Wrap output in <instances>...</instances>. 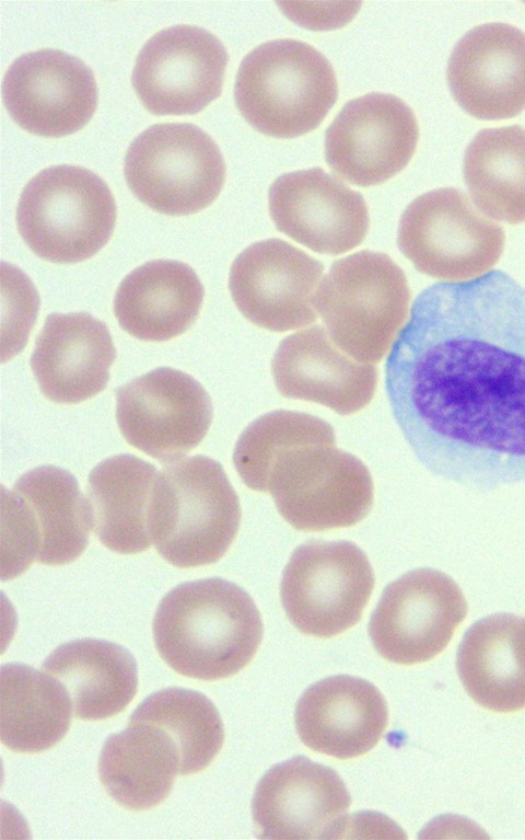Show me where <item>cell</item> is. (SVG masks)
<instances>
[{
  "mask_svg": "<svg viewBox=\"0 0 525 840\" xmlns=\"http://www.w3.org/2000/svg\"><path fill=\"white\" fill-rule=\"evenodd\" d=\"M159 479L154 465L131 454L107 458L91 471L86 500L92 529L107 549L137 554L153 543L151 518Z\"/></svg>",
  "mask_w": 525,
  "mask_h": 840,
  "instance_id": "obj_25",
  "label": "cell"
},
{
  "mask_svg": "<svg viewBox=\"0 0 525 840\" xmlns=\"http://www.w3.org/2000/svg\"><path fill=\"white\" fill-rule=\"evenodd\" d=\"M133 195L153 210L186 216L220 194L225 163L214 140L191 124H158L129 146L124 165Z\"/></svg>",
  "mask_w": 525,
  "mask_h": 840,
  "instance_id": "obj_10",
  "label": "cell"
},
{
  "mask_svg": "<svg viewBox=\"0 0 525 840\" xmlns=\"http://www.w3.org/2000/svg\"><path fill=\"white\" fill-rule=\"evenodd\" d=\"M421 463L488 491L525 480V287L502 271L422 290L385 365Z\"/></svg>",
  "mask_w": 525,
  "mask_h": 840,
  "instance_id": "obj_1",
  "label": "cell"
},
{
  "mask_svg": "<svg viewBox=\"0 0 525 840\" xmlns=\"http://www.w3.org/2000/svg\"><path fill=\"white\" fill-rule=\"evenodd\" d=\"M400 252L421 273L443 280L482 276L500 260L502 226L489 219L458 188L443 187L413 199L397 234Z\"/></svg>",
  "mask_w": 525,
  "mask_h": 840,
  "instance_id": "obj_9",
  "label": "cell"
},
{
  "mask_svg": "<svg viewBox=\"0 0 525 840\" xmlns=\"http://www.w3.org/2000/svg\"><path fill=\"white\" fill-rule=\"evenodd\" d=\"M268 204L276 228L317 253H346L369 231L363 196L319 168L280 175L269 187Z\"/></svg>",
  "mask_w": 525,
  "mask_h": 840,
  "instance_id": "obj_19",
  "label": "cell"
},
{
  "mask_svg": "<svg viewBox=\"0 0 525 840\" xmlns=\"http://www.w3.org/2000/svg\"><path fill=\"white\" fill-rule=\"evenodd\" d=\"M409 301L402 269L388 255L369 250L335 261L314 297L331 341L352 359L372 365L395 342Z\"/></svg>",
  "mask_w": 525,
  "mask_h": 840,
  "instance_id": "obj_6",
  "label": "cell"
},
{
  "mask_svg": "<svg viewBox=\"0 0 525 840\" xmlns=\"http://www.w3.org/2000/svg\"><path fill=\"white\" fill-rule=\"evenodd\" d=\"M365 553L350 541H311L287 563L280 597L302 633L328 638L357 624L374 587Z\"/></svg>",
  "mask_w": 525,
  "mask_h": 840,
  "instance_id": "obj_11",
  "label": "cell"
},
{
  "mask_svg": "<svg viewBox=\"0 0 525 840\" xmlns=\"http://www.w3.org/2000/svg\"><path fill=\"white\" fill-rule=\"evenodd\" d=\"M351 796L331 768L298 756L269 769L258 782L254 824L264 839H338Z\"/></svg>",
  "mask_w": 525,
  "mask_h": 840,
  "instance_id": "obj_18",
  "label": "cell"
},
{
  "mask_svg": "<svg viewBox=\"0 0 525 840\" xmlns=\"http://www.w3.org/2000/svg\"><path fill=\"white\" fill-rule=\"evenodd\" d=\"M418 138L412 110L393 94L372 92L349 101L337 114L326 130L325 159L352 185H378L407 166Z\"/></svg>",
  "mask_w": 525,
  "mask_h": 840,
  "instance_id": "obj_15",
  "label": "cell"
},
{
  "mask_svg": "<svg viewBox=\"0 0 525 840\" xmlns=\"http://www.w3.org/2000/svg\"><path fill=\"white\" fill-rule=\"evenodd\" d=\"M116 419L127 442L170 463L205 438L212 422V403L191 376L161 367L116 390Z\"/></svg>",
  "mask_w": 525,
  "mask_h": 840,
  "instance_id": "obj_13",
  "label": "cell"
},
{
  "mask_svg": "<svg viewBox=\"0 0 525 840\" xmlns=\"http://www.w3.org/2000/svg\"><path fill=\"white\" fill-rule=\"evenodd\" d=\"M42 667L65 687L80 720L112 717L125 710L137 692L136 660L112 642L82 638L65 643Z\"/></svg>",
  "mask_w": 525,
  "mask_h": 840,
  "instance_id": "obj_27",
  "label": "cell"
},
{
  "mask_svg": "<svg viewBox=\"0 0 525 840\" xmlns=\"http://www.w3.org/2000/svg\"><path fill=\"white\" fill-rule=\"evenodd\" d=\"M241 505L222 465L195 456L160 472L151 518L152 542L176 567L218 562L235 539Z\"/></svg>",
  "mask_w": 525,
  "mask_h": 840,
  "instance_id": "obj_5",
  "label": "cell"
},
{
  "mask_svg": "<svg viewBox=\"0 0 525 840\" xmlns=\"http://www.w3.org/2000/svg\"><path fill=\"white\" fill-rule=\"evenodd\" d=\"M446 78L469 115L483 120L518 115L525 110V33L500 22L469 30L450 55Z\"/></svg>",
  "mask_w": 525,
  "mask_h": 840,
  "instance_id": "obj_20",
  "label": "cell"
},
{
  "mask_svg": "<svg viewBox=\"0 0 525 840\" xmlns=\"http://www.w3.org/2000/svg\"><path fill=\"white\" fill-rule=\"evenodd\" d=\"M116 204L107 184L90 170L55 165L23 188L16 225L26 245L52 263H78L95 255L110 239Z\"/></svg>",
  "mask_w": 525,
  "mask_h": 840,
  "instance_id": "obj_7",
  "label": "cell"
},
{
  "mask_svg": "<svg viewBox=\"0 0 525 840\" xmlns=\"http://www.w3.org/2000/svg\"><path fill=\"white\" fill-rule=\"evenodd\" d=\"M228 53L212 33L194 25H174L153 35L139 51L132 87L155 115H191L218 99Z\"/></svg>",
  "mask_w": 525,
  "mask_h": 840,
  "instance_id": "obj_14",
  "label": "cell"
},
{
  "mask_svg": "<svg viewBox=\"0 0 525 840\" xmlns=\"http://www.w3.org/2000/svg\"><path fill=\"white\" fill-rule=\"evenodd\" d=\"M91 516L75 477L54 465L21 475L2 490V578L21 575L33 562L58 566L85 550Z\"/></svg>",
  "mask_w": 525,
  "mask_h": 840,
  "instance_id": "obj_8",
  "label": "cell"
},
{
  "mask_svg": "<svg viewBox=\"0 0 525 840\" xmlns=\"http://www.w3.org/2000/svg\"><path fill=\"white\" fill-rule=\"evenodd\" d=\"M179 774L177 750L159 728L129 723L110 735L100 753L98 775L109 796L131 810L161 804Z\"/></svg>",
  "mask_w": 525,
  "mask_h": 840,
  "instance_id": "obj_28",
  "label": "cell"
},
{
  "mask_svg": "<svg viewBox=\"0 0 525 840\" xmlns=\"http://www.w3.org/2000/svg\"><path fill=\"white\" fill-rule=\"evenodd\" d=\"M129 723H144L161 729L173 743L179 759V775L206 769L224 740L221 716L202 693L166 688L147 698Z\"/></svg>",
  "mask_w": 525,
  "mask_h": 840,
  "instance_id": "obj_31",
  "label": "cell"
},
{
  "mask_svg": "<svg viewBox=\"0 0 525 840\" xmlns=\"http://www.w3.org/2000/svg\"><path fill=\"white\" fill-rule=\"evenodd\" d=\"M467 609L453 578L418 568L384 589L371 615L369 635L377 653L392 663H424L447 646Z\"/></svg>",
  "mask_w": 525,
  "mask_h": 840,
  "instance_id": "obj_12",
  "label": "cell"
},
{
  "mask_svg": "<svg viewBox=\"0 0 525 840\" xmlns=\"http://www.w3.org/2000/svg\"><path fill=\"white\" fill-rule=\"evenodd\" d=\"M456 667L479 705L503 713L525 709V619L497 613L476 621L463 636Z\"/></svg>",
  "mask_w": 525,
  "mask_h": 840,
  "instance_id": "obj_26",
  "label": "cell"
},
{
  "mask_svg": "<svg viewBox=\"0 0 525 840\" xmlns=\"http://www.w3.org/2000/svg\"><path fill=\"white\" fill-rule=\"evenodd\" d=\"M335 445V431L322 418L275 411L244 429L233 462L245 485L269 493L293 528H345L369 514L373 482L360 459Z\"/></svg>",
  "mask_w": 525,
  "mask_h": 840,
  "instance_id": "obj_2",
  "label": "cell"
},
{
  "mask_svg": "<svg viewBox=\"0 0 525 840\" xmlns=\"http://www.w3.org/2000/svg\"><path fill=\"white\" fill-rule=\"evenodd\" d=\"M115 357L102 321L86 312L54 313L36 338L31 368L47 399L75 404L106 388Z\"/></svg>",
  "mask_w": 525,
  "mask_h": 840,
  "instance_id": "obj_23",
  "label": "cell"
},
{
  "mask_svg": "<svg viewBox=\"0 0 525 840\" xmlns=\"http://www.w3.org/2000/svg\"><path fill=\"white\" fill-rule=\"evenodd\" d=\"M281 395L315 402L341 415L365 407L372 400L377 370L343 353L323 326L284 337L271 361Z\"/></svg>",
  "mask_w": 525,
  "mask_h": 840,
  "instance_id": "obj_21",
  "label": "cell"
},
{
  "mask_svg": "<svg viewBox=\"0 0 525 840\" xmlns=\"http://www.w3.org/2000/svg\"><path fill=\"white\" fill-rule=\"evenodd\" d=\"M205 290L195 271L173 260L150 261L120 283L114 312L124 331L142 341L183 334L197 319Z\"/></svg>",
  "mask_w": 525,
  "mask_h": 840,
  "instance_id": "obj_24",
  "label": "cell"
},
{
  "mask_svg": "<svg viewBox=\"0 0 525 840\" xmlns=\"http://www.w3.org/2000/svg\"><path fill=\"white\" fill-rule=\"evenodd\" d=\"M2 97L12 119L44 137H62L83 128L97 105L92 70L62 50L23 54L7 70Z\"/></svg>",
  "mask_w": 525,
  "mask_h": 840,
  "instance_id": "obj_17",
  "label": "cell"
},
{
  "mask_svg": "<svg viewBox=\"0 0 525 840\" xmlns=\"http://www.w3.org/2000/svg\"><path fill=\"white\" fill-rule=\"evenodd\" d=\"M388 722L387 704L371 682L332 676L305 690L294 723L300 739L314 751L352 759L370 751Z\"/></svg>",
  "mask_w": 525,
  "mask_h": 840,
  "instance_id": "obj_22",
  "label": "cell"
},
{
  "mask_svg": "<svg viewBox=\"0 0 525 840\" xmlns=\"http://www.w3.org/2000/svg\"><path fill=\"white\" fill-rule=\"evenodd\" d=\"M464 180L475 206L510 225L525 222V129L487 128L464 154Z\"/></svg>",
  "mask_w": 525,
  "mask_h": 840,
  "instance_id": "obj_30",
  "label": "cell"
},
{
  "mask_svg": "<svg viewBox=\"0 0 525 840\" xmlns=\"http://www.w3.org/2000/svg\"><path fill=\"white\" fill-rule=\"evenodd\" d=\"M262 633L252 597L217 577L173 588L153 619L154 643L163 660L176 672L200 680L242 670L258 651Z\"/></svg>",
  "mask_w": 525,
  "mask_h": 840,
  "instance_id": "obj_3",
  "label": "cell"
},
{
  "mask_svg": "<svg viewBox=\"0 0 525 840\" xmlns=\"http://www.w3.org/2000/svg\"><path fill=\"white\" fill-rule=\"evenodd\" d=\"M72 704L54 677L24 664L10 663L0 672V736L16 752H39L67 734Z\"/></svg>",
  "mask_w": 525,
  "mask_h": 840,
  "instance_id": "obj_29",
  "label": "cell"
},
{
  "mask_svg": "<svg viewBox=\"0 0 525 840\" xmlns=\"http://www.w3.org/2000/svg\"><path fill=\"white\" fill-rule=\"evenodd\" d=\"M324 265L280 239L247 246L234 260L229 288L241 313L255 325L276 332L316 321L314 297Z\"/></svg>",
  "mask_w": 525,
  "mask_h": 840,
  "instance_id": "obj_16",
  "label": "cell"
},
{
  "mask_svg": "<svg viewBox=\"0 0 525 840\" xmlns=\"http://www.w3.org/2000/svg\"><path fill=\"white\" fill-rule=\"evenodd\" d=\"M338 97L328 59L313 46L291 38L266 42L242 60L234 99L256 130L295 138L314 130Z\"/></svg>",
  "mask_w": 525,
  "mask_h": 840,
  "instance_id": "obj_4",
  "label": "cell"
}]
</instances>
